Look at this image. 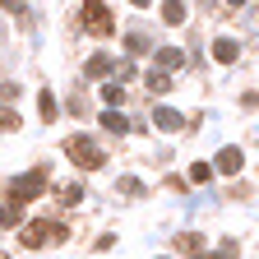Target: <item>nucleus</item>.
Returning <instances> with one entry per match:
<instances>
[{
  "mask_svg": "<svg viewBox=\"0 0 259 259\" xmlns=\"http://www.w3.org/2000/svg\"><path fill=\"white\" fill-rule=\"evenodd\" d=\"M144 83H148V93H167V88H171L167 70H148V74H144Z\"/></svg>",
  "mask_w": 259,
  "mask_h": 259,
  "instance_id": "12",
  "label": "nucleus"
},
{
  "mask_svg": "<svg viewBox=\"0 0 259 259\" xmlns=\"http://www.w3.org/2000/svg\"><path fill=\"white\" fill-rule=\"evenodd\" d=\"M37 107H42V120H56V111H60L51 93H42V97H37Z\"/></svg>",
  "mask_w": 259,
  "mask_h": 259,
  "instance_id": "16",
  "label": "nucleus"
},
{
  "mask_svg": "<svg viewBox=\"0 0 259 259\" xmlns=\"http://www.w3.org/2000/svg\"><path fill=\"white\" fill-rule=\"evenodd\" d=\"M162 23H185V5H181V0H167V5H162Z\"/></svg>",
  "mask_w": 259,
  "mask_h": 259,
  "instance_id": "11",
  "label": "nucleus"
},
{
  "mask_svg": "<svg viewBox=\"0 0 259 259\" xmlns=\"http://www.w3.org/2000/svg\"><path fill=\"white\" fill-rule=\"evenodd\" d=\"M116 74H120V83H130V79H135V65H130V60H120V65H116Z\"/></svg>",
  "mask_w": 259,
  "mask_h": 259,
  "instance_id": "23",
  "label": "nucleus"
},
{
  "mask_svg": "<svg viewBox=\"0 0 259 259\" xmlns=\"http://www.w3.org/2000/svg\"><path fill=\"white\" fill-rule=\"evenodd\" d=\"M208 176H213V167H208V162H194V167H190V181H194V185H204Z\"/></svg>",
  "mask_w": 259,
  "mask_h": 259,
  "instance_id": "17",
  "label": "nucleus"
},
{
  "mask_svg": "<svg viewBox=\"0 0 259 259\" xmlns=\"http://www.w3.org/2000/svg\"><path fill=\"white\" fill-rule=\"evenodd\" d=\"M218 171H222V176H236V171H241V148L227 144V148L218 153Z\"/></svg>",
  "mask_w": 259,
  "mask_h": 259,
  "instance_id": "7",
  "label": "nucleus"
},
{
  "mask_svg": "<svg viewBox=\"0 0 259 259\" xmlns=\"http://www.w3.org/2000/svg\"><path fill=\"white\" fill-rule=\"evenodd\" d=\"M176 250L190 254V259H199V254H204V236H199V232H185V236H176Z\"/></svg>",
  "mask_w": 259,
  "mask_h": 259,
  "instance_id": "8",
  "label": "nucleus"
},
{
  "mask_svg": "<svg viewBox=\"0 0 259 259\" xmlns=\"http://www.w3.org/2000/svg\"><path fill=\"white\" fill-rule=\"evenodd\" d=\"M157 259H167V254H157Z\"/></svg>",
  "mask_w": 259,
  "mask_h": 259,
  "instance_id": "26",
  "label": "nucleus"
},
{
  "mask_svg": "<svg viewBox=\"0 0 259 259\" xmlns=\"http://www.w3.org/2000/svg\"><path fill=\"white\" fill-rule=\"evenodd\" d=\"M153 125H157V130H181L185 116H181L176 107H153Z\"/></svg>",
  "mask_w": 259,
  "mask_h": 259,
  "instance_id": "5",
  "label": "nucleus"
},
{
  "mask_svg": "<svg viewBox=\"0 0 259 259\" xmlns=\"http://www.w3.org/2000/svg\"><path fill=\"white\" fill-rule=\"evenodd\" d=\"M60 241H65L60 222H28L23 227V245L28 250H47V245H60Z\"/></svg>",
  "mask_w": 259,
  "mask_h": 259,
  "instance_id": "2",
  "label": "nucleus"
},
{
  "mask_svg": "<svg viewBox=\"0 0 259 259\" xmlns=\"http://www.w3.org/2000/svg\"><path fill=\"white\" fill-rule=\"evenodd\" d=\"M130 5H139V10H144V5H148V0H130Z\"/></svg>",
  "mask_w": 259,
  "mask_h": 259,
  "instance_id": "25",
  "label": "nucleus"
},
{
  "mask_svg": "<svg viewBox=\"0 0 259 259\" xmlns=\"http://www.w3.org/2000/svg\"><path fill=\"white\" fill-rule=\"evenodd\" d=\"M181 60H185V56H181L176 47H162V51H157V70H176Z\"/></svg>",
  "mask_w": 259,
  "mask_h": 259,
  "instance_id": "14",
  "label": "nucleus"
},
{
  "mask_svg": "<svg viewBox=\"0 0 259 259\" xmlns=\"http://www.w3.org/2000/svg\"><path fill=\"white\" fill-rule=\"evenodd\" d=\"M0 222H5V232H10V227H19V222H23V199H5V208H0Z\"/></svg>",
  "mask_w": 259,
  "mask_h": 259,
  "instance_id": "10",
  "label": "nucleus"
},
{
  "mask_svg": "<svg viewBox=\"0 0 259 259\" xmlns=\"http://www.w3.org/2000/svg\"><path fill=\"white\" fill-rule=\"evenodd\" d=\"M5 14H14L19 23H28V5H23V0H5Z\"/></svg>",
  "mask_w": 259,
  "mask_h": 259,
  "instance_id": "19",
  "label": "nucleus"
},
{
  "mask_svg": "<svg viewBox=\"0 0 259 259\" xmlns=\"http://www.w3.org/2000/svg\"><path fill=\"white\" fill-rule=\"evenodd\" d=\"M65 153H70V162H74V167H83V171H93V167H102V148H97L93 139H83V135H70V139H65Z\"/></svg>",
  "mask_w": 259,
  "mask_h": 259,
  "instance_id": "1",
  "label": "nucleus"
},
{
  "mask_svg": "<svg viewBox=\"0 0 259 259\" xmlns=\"http://www.w3.org/2000/svg\"><path fill=\"white\" fill-rule=\"evenodd\" d=\"M102 130H111V135H125V130H130V120H125L120 111H102Z\"/></svg>",
  "mask_w": 259,
  "mask_h": 259,
  "instance_id": "13",
  "label": "nucleus"
},
{
  "mask_svg": "<svg viewBox=\"0 0 259 259\" xmlns=\"http://www.w3.org/2000/svg\"><path fill=\"white\" fill-rule=\"evenodd\" d=\"M111 70H116V60H111V56H93V60L83 65V74H88V79H107Z\"/></svg>",
  "mask_w": 259,
  "mask_h": 259,
  "instance_id": "9",
  "label": "nucleus"
},
{
  "mask_svg": "<svg viewBox=\"0 0 259 259\" xmlns=\"http://www.w3.org/2000/svg\"><path fill=\"white\" fill-rule=\"evenodd\" d=\"M213 56H218L222 65H236V56H241V42H236V37H218V42H213Z\"/></svg>",
  "mask_w": 259,
  "mask_h": 259,
  "instance_id": "6",
  "label": "nucleus"
},
{
  "mask_svg": "<svg viewBox=\"0 0 259 259\" xmlns=\"http://www.w3.org/2000/svg\"><path fill=\"white\" fill-rule=\"evenodd\" d=\"M227 5H232V10H241V5H245V0H227Z\"/></svg>",
  "mask_w": 259,
  "mask_h": 259,
  "instance_id": "24",
  "label": "nucleus"
},
{
  "mask_svg": "<svg viewBox=\"0 0 259 259\" xmlns=\"http://www.w3.org/2000/svg\"><path fill=\"white\" fill-rule=\"evenodd\" d=\"M120 194H130V199H139V194H144V185L135 181V176H120V185H116Z\"/></svg>",
  "mask_w": 259,
  "mask_h": 259,
  "instance_id": "15",
  "label": "nucleus"
},
{
  "mask_svg": "<svg viewBox=\"0 0 259 259\" xmlns=\"http://www.w3.org/2000/svg\"><path fill=\"white\" fill-rule=\"evenodd\" d=\"M79 19H83V28L93 32V37H111V32H116V23H111V10L102 5V0H88V5L79 10Z\"/></svg>",
  "mask_w": 259,
  "mask_h": 259,
  "instance_id": "3",
  "label": "nucleus"
},
{
  "mask_svg": "<svg viewBox=\"0 0 259 259\" xmlns=\"http://www.w3.org/2000/svg\"><path fill=\"white\" fill-rule=\"evenodd\" d=\"M60 199H65V204H79V199H83V185H65Z\"/></svg>",
  "mask_w": 259,
  "mask_h": 259,
  "instance_id": "22",
  "label": "nucleus"
},
{
  "mask_svg": "<svg viewBox=\"0 0 259 259\" xmlns=\"http://www.w3.org/2000/svg\"><path fill=\"white\" fill-rule=\"evenodd\" d=\"M0 130H5V135H14V130H23V120H19V116L5 107V116H0Z\"/></svg>",
  "mask_w": 259,
  "mask_h": 259,
  "instance_id": "18",
  "label": "nucleus"
},
{
  "mask_svg": "<svg viewBox=\"0 0 259 259\" xmlns=\"http://www.w3.org/2000/svg\"><path fill=\"white\" fill-rule=\"evenodd\" d=\"M199 259H236V241H222L218 254H199Z\"/></svg>",
  "mask_w": 259,
  "mask_h": 259,
  "instance_id": "20",
  "label": "nucleus"
},
{
  "mask_svg": "<svg viewBox=\"0 0 259 259\" xmlns=\"http://www.w3.org/2000/svg\"><path fill=\"white\" fill-rule=\"evenodd\" d=\"M102 97H107V102L116 107V102H120V97H125V93H120V79H111V83H102Z\"/></svg>",
  "mask_w": 259,
  "mask_h": 259,
  "instance_id": "21",
  "label": "nucleus"
},
{
  "mask_svg": "<svg viewBox=\"0 0 259 259\" xmlns=\"http://www.w3.org/2000/svg\"><path fill=\"white\" fill-rule=\"evenodd\" d=\"M42 190H47V171L37 167V171H28V176L10 181V190H5V199H32V194H42Z\"/></svg>",
  "mask_w": 259,
  "mask_h": 259,
  "instance_id": "4",
  "label": "nucleus"
}]
</instances>
